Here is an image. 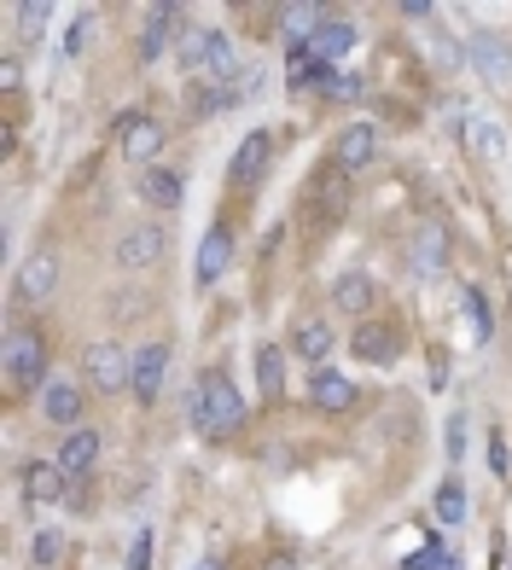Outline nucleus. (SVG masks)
Returning <instances> with one entry per match:
<instances>
[{
  "instance_id": "nucleus-32",
  "label": "nucleus",
  "mask_w": 512,
  "mask_h": 570,
  "mask_svg": "<svg viewBox=\"0 0 512 570\" xmlns=\"http://www.w3.org/2000/svg\"><path fill=\"white\" fill-rule=\"evenodd\" d=\"M466 315H472V326H477V338H490V308H483L477 285H466Z\"/></svg>"
},
{
  "instance_id": "nucleus-5",
  "label": "nucleus",
  "mask_w": 512,
  "mask_h": 570,
  "mask_svg": "<svg viewBox=\"0 0 512 570\" xmlns=\"http://www.w3.org/2000/svg\"><path fill=\"white\" fill-rule=\"evenodd\" d=\"M82 367H88V384L99 396H117V391H135V355H128L122 344H93L82 355Z\"/></svg>"
},
{
  "instance_id": "nucleus-7",
  "label": "nucleus",
  "mask_w": 512,
  "mask_h": 570,
  "mask_svg": "<svg viewBox=\"0 0 512 570\" xmlns=\"http://www.w3.org/2000/svg\"><path fill=\"white\" fill-rule=\"evenodd\" d=\"M344 210H349V175L332 164L309 180V227H332Z\"/></svg>"
},
{
  "instance_id": "nucleus-22",
  "label": "nucleus",
  "mask_w": 512,
  "mask_h": 570,
  "mask_svg": "<svg viewBox=\"0 0 512 570\" xmlns=\"http://www.w3.org/2000/svg\"><path fill=\"white\" fill-rule=\"evenodd\" d=\"M355 47V23L349 18H338V12H326V23L315 30V41H309V53L321 59V65H338L344 53Z\"/></svg>"
},
{
  "instance_id": "nucleus-36",
  "label": "nucleus",
  "mask_w": 512,
  "mask_h": 570,
  "mask_svg": "<svg viewBox=\"0 0 512 570\" xmlns=\"http://www.w3.org/2000/svg\"><path fill=\"white\" fill-rule=\"evenodd\" d=\"M402 18L407 23H425V18H437V7H431V0H402Z\"/></svg>"
},
{
  "instance_id": "nucleus-28",
  "label": "nucleus",
  "mask_w": 512,
  "mask_h": 570,
  "mask_svg": "<svg viewBox=\"0 0 512 570\" xmlns=\"http://www.w3.org/2000/svg\"><path fill=\"white\" fill-rule=\"evenodd\" d=\"M274 18L286 23V36H292V41H297V36H309V41H315V30L326 23V12L315 7V0H286V7H279Z\"/></svg>"
},
{
  "instance_id": "nucleus-33",
  "label": "nucleus",
  "mask_w": 512,
  "mask_h": 570,
  "mask_svg": "<svg viewBox=\"0 0 512 570\" xmlns=\"http://www.w3.org/2000/svg\"><path fill=\"white\" fill-rule=\"evenodd\" d=\"M18 18H23V30H30V36H41L47 18H53V7H47V0H30V7H18Z\"/></svg>"
},
{
  "instance_id": "nucleus-35",
  "label": "nucleus",
  "mask_w": 512,
  "mask_h": 570,
  "mask_svg": "<svg viewBox=\"0 0 512 570\" xmlns=\"http://www.w3.org/2000/svg\"><path fill=\"white\" fill-rule=\"evenodd\" d=\"M490 443H495V449H490V465H495V478H506V465H512V449H506V436L495 431Z\"/></svg>"
},
{
  "instance_id": "nucleus-15",
  "label": "nucleus",
  "mask_w": 512,
  "mask_h": 570,
  "mask_svg": "<svg viewBox=\"0 0 512 570\" xmlns=\"http://www.w3.org/2000/svg\"><path fill=\"white\" fill-rule=\"evenodd\" d=\"M82 407H88V396H82V384H70V379H53L41 391V413L53 425H65V431H76L82 425Z\"/></svg>"
},
{
  "instance_id": "nucleus-19",
  "label": "nucleus",
  "mask_w": 512,
  "mask_h": 570,
  "mask_svg": "<svg viewBox=\"0 0 512 570\" xmlns=\"http://www.w3.org/2000/svg\"><path fill=\"white\" fill-rule=\"evenodd\" d=\"M23 495L36 507H59L65 501V465L59 460H30L23 465Z\"/></svg>"
},
{
  "instance_id": "nucleus-23",
  "label": "nucleus",
  "mask_w": 512,
  "mask_h": 570,
  "mask_svg": "<svg viewBox=\"0 0 512 570\" xmlns=\"http://www.w3.org/2000/svg\"><path fill=\"white\" fill-rule=\"evenodd\" d=\"M227 256H234V233L227 227H210L198 245V285H216L227 274Z\"/></svg>"
},
{
  "instance_id": "nucleus-18",
  "label": "nucleus",
  "mask_w": 512,
  "mask_h": 570,
  "mask_svg": "<svg viewBox=\"0 0 512 570\" xmlns=\"http://www.w3.org/2000/svg\"><path fill=\"white\" fill-rule=\"evenodd\" d=\"M169 373V344H140L135 350V402H158Z\"/></svg>"
},
{
  "instance_id": "nucleus-26",
  "label": "nucleus",
  "mask_w": 512,
  "mask_h": 570,
  "mask_svg": "<svg viewBox=\"0 0 512 570\" xmlns=\"http://www.w3.org/2000/svg\"><path fill=\"white\" fill-rule=\"evenodd\" d=\"M286 344H263V350H256V391H263L268 402L279 396V391H286Z\"/></svg>"
},
{
  "instance_id": "nucleus-3",
  "label": "nucleus",
  "mask_w": 512,
  "mask_h": 570,
  "mask_svg": "<svg viewBox=\"0 0 512 570\" xmlns=\"http://www.w3.org/2000/svg\"><path fill=\"white\" fill-rule=\"evenodd\" d=\"M7 379L18 384V391H47V338L36 326H12L7 332Z\"/></svg>"
},
{
  "instance_id": "nucleus-10",
  "label": "nucleus",
  "mask_w": 512,
  "mask_h": 570,
  "mask_svg": "<svg viewBox=\"0 0 512 570\" xmlns=\"http://www.w3.org/2000/svg\"><path fill=\"white\" fill-rule=\"evenodd\" d=\"M373 158H378V128L373 122H349L344 135H338V146H332V164H338L349 180L362 175Z\"/></svg>"
},
{
  "instance_id": "nucleus-29",
  "label": "nucleus",
  "mask_w": 512,
  "mask_h": 570,
  "mask_svg": "<svg viewBox=\"0 0 512 570\" xmlns=\"http://www.w3.org/2000/svg\"><path fill=\"white\" fill-rule=\"evenodd\" d=\"M59 553H65V535H59V530H36V535H30V559H36L41 570L59 564Z\"/></svg>"
},
{
  "instance_id": "nucleus-2",
  "label": "nucleus",
  "mask_w": 512,
  "mask_h": 570,
  "mask_svg": "<svg viewBox=\"0 0 512 570\" xmlns=\"http://www.w3.org/2000/svg\"><path fill=\"white\" fill-rule=\"evenodd\" d=\"M175 65L187 76H198V82H227L234 76V41L221 30H210V23H187L175 36Z\"/></svg>"
},
{
  "instance_id": "nucleus-6",
  "label": "nucleus",
  "mask_w": 512,
  "mask_h": 570,
  "mask_svg": "<svg viewBox=\"0 0 512 570\" xmlns=\"http://www.w3.org/2000/svg\"><path fill=\"white\" fill-rule=\"evenodd\" d=\"M449 250H454L449 227L443 222H420L414 227V245H407V274H414V279H437L449 268Z\"/></svg>"
},
{
  "instance_id": "nucleus-1",
  "label": "nucleus",
  "mask_w": 512,
  "mask_h": 570,
  "mask_svg": "<svg viewBox=\"0 0 512 570\" xmlns=\"http://www.w3.org/2000/svg\"><path fill=\"white\" fill-rule=\"evenodd\" d=\"M187 420H193L204 436L239 431V425H245V396H239V384L227 379L221 367H210V373L193 384V396H187Z\"/></svg>"
},
{
  "instance_id": "nucleus-21",
  "label": "nucleus",
  "mask_w": 512,
  "mask_h": 570,
  "mask_svg": "<svg viewBox=\"0 0 512 570\" xmlns=\"http://www.w3.org/2000/svg\"><path fill=\"white\" fill-rule=\"evenodd\" d=\"M373 297H378V285H373V274H362V268H349V274L332 279V308H338V315H367Z\"/></svg>"
},
{
  "instance_id": "nucleus-12",
  "label": "nucleus",
  "mask_w": 512,
  "mask_h": 570,
  "mask_svg": "<svg viewBox=\"0 0 512 570\" xmlns=\"http://www.w3.org/2000/svg\"><path fill=\"white\" fill-rule=\"evenodd\" d=\"M158 151H164V128L151 122L146 111H128V117H122V158L151 169V158H158Z\"/></svg>"
},
{
  "instance_id": "nucleus-37",
  "label": "nucleus",
  "mask_w": 512,
  "mask_h": 570,
  "mask_svg": "<svg viewBox=\"0 0 512 570\" xmlns=\"http://www.w3.org/2000/svg\"><path fill=\"white\" fill-rule=\"evenodd\" d=\"M268 570H297V559H292V553H279V559H274Z\"/></svg>"
},
{
  "instance_id": "nucleus-16",
  "label": "nucleus",
  "mask_w": 512,
  "mask_h": 570,
  "mask_svg": "<svg viewBox=\"0 0 512 570\" xmlns=\"http://www.w3.org/2000/svg\"><path fill=\"white\" fill-rule=\"evenodd\" d=\"M53 460L65 465V478H88L93 465H99V431H93V425L65 431V443H59V454H53Z\"/></svg>"
},
{
  "instance_id": "nucleus-24",
  "label": "nucleus",
  "mask_w": 512,
  "mask_h": 570,
  "mask_svg": "<svg viewBox=\"0 0 512 570\" xmlns=\"http://www.w3.org/2000/svg\"><path fill=\"white\" fill-rule=\"evenodd\" d=\"M140 193H146L151 210H175V204H181V193H187V180L175 175V169H158V164H151V169L140 175Z\"/></svg>"
},
{
  "instance_id": "nucleus-9",
  "label": "nucleus",
  "mask_w": 512,
  "mask_h": 570,
  "mask_svg": "<svg viewBox=\"0 0 512 570\" xmlns=\"http://www.w3.org/2000/svg\"><path fill=\"white\" fill-rule=\"evenodd\" d=\"M164 256V227L158 222H135V227H122V239H117V268L128 274H140L151 268Z\"/></svg>"
},
{
  "instance_id": "nucleus-30",
  "label": "nucleus",
  "mask_w": 512,
  "mask_h": 570,
  "mask_svg": "<svg viewBox=\"0 0 512 570\" xmlns=\"http://www.w3.org/2000/svg\"><path fill=\"white\" fill-rule=\"evenodd\" d=\"M443 436H449V460H460V454H466V413H449V425H443Z\"/></svg>"
},
{
  "instance_id": "nucleus-13",
  "label": "nucleus",
  "mask_w": 512,
  "mask_h": 570,
  "mask_svg": "<svg viewBox=\"0 0 512 570\" xmlns=\"http://www.w3.org/2000/svg\"><path fill=\"white\" fill-rule=\"evenodd\" d=\"M53 285H59V256L53 250L23 256V268H18V297L23 303H47V297H53Z\"/></svg>"
},
{
  "instance_id": "nucleus-31",
  "label": "nucleus",
  "mask_w": 512,
  "mask_h": 570,
  "mask_svg": "<svg viewBox=\"0 0 512 570\" xmlns=\"http://www.w3.org/2000/svg\"><path fill=\"white\" fill-rule=\"evenodd\" d=\"M122 570H151V530H135V548H128Z\"/></svg>"
},
{
  "instance_id": "nucleus-8",
  "label": "nucleus",
  "mask_w": 512,
  "mask_h": 570,
  "mask_svg": "<svg viewBox=\"0 0 512 570\" xmlns=\"http://www.w3.org/2000/svg\"><path fill=\"white\" fill-rule=\"evenodd\" d=\"M349 350H355V361H367V367H396L402 361V332L384 326V321H362L355 338H349Z\"/></svg>"
},
{
  "instance_id": "nucleus-25",
  "label": "nucleus",
  "mask_w": 512,
  "mask_h": 570,
  "mask_svg": "<svg viewBox=\"0 0 512 570\" xmlns=\"http://www.w3.org/2000/svg\"><path fill=\"white\" fill-rule=\"evenodd\" d=\"M181 23H187V18H181V7H151V12H146L140 53H146V59H158V53H164V41H169V36H181Z\"/></svg>"
},
{
  "instance_id": "nucleus-20",
  "label": "nucleus",
  "mask_w": 512,
  "mask_h": 570,
  "mask_svg": "<svg viewBox=\"0 0 512 570\" xmlns=\"http://www.w3.org/2000/svg\"><path fill=\"white\" fill-rule=\"evenodd\" d=\"M355 379H344V373H332V367H321L315 379H309V402L321 407V413H349L355 407Z\"/></svg>"
},
{
  "instance_id": "nucleus-38",
  "label": "nucleus",
  "mask_w": 512,
  "mask_h": 570,
  "mask_svg": "<svg viewBox=\"0 0 512 570\" xmlns=\"http://www.w3.org/2000/svg\"><path fill=\"white\" fill-rule=\"evenodd\" d=\"M198 570H221V564H216V559H204V564H198Z\"/></svg>"
},
{
  "instance_id": "nucleus-34",
  "label": "nucleus",
  "mask_w": 512,
  "mask_h": 570,
  "mask_svg": "<svg viewBox=\"0 0 512 570\" xmlns=\"http://www.w3.org/2000/svg\"><path fill=\"white\" fill-rule=\"evenodd\" d=\"M88 36H93V12H82V18L70 23V36H65V53H82V47H88Z\"/></svg>"
},
{
  "instance_id": "nucleus-4",
  "label": "nucleus",
  "mask_w": 512,
  "mask_h": 570,
  "mask_svg": "<svg viewBox=\"0 0 512 570\" xmlns=\"http://www.w3.org/2000/svg\"><path fill=\"white\" fill-rule=\"evenodd\" d=\"M466 65H472L495 94H512V41H506V36H495V30H472V41H466Z\"/></svg>"
},
{
  "instance_id": "nucleus-27",
  "label": "nucleus",
  "mask_w": 512,
  "mask_h": 570,
  "mask_svg": "<svg viewBox=\"0 0 512 570\" xmlns=\"http://www.w3.org/2000/svg\"><path fill=\"white\" fill-rule=\"evenodd\" d=\"M431 507H437L443 524H466V512H472L466 478H443V483H437V495H431Z\"/></svg>"
},
{
  "instance_id": "nucleus-11",
  "label": "nucleus",
  "mask_w": 512,
  "mask_h": 570,
  "mask_svg": "<svg viewBox=\"0 0 512 570\" xmlns=\"http://www.w3.org/2000/svg\"><path fill=\"white\" fill-rule=\"evenodd\" d=\"M286 350H292V355H303V361H309V367L321 373V367H326V355L338 350V338H332V321H321V315H303V321L292 326Z\"/></svg>"
},
{
  "instance_id": "nucleus-17",
  "label": "nucleus",
  "mask_w": 512,
  "mask_h": 570,
  "mask_svg": "<svg viewBox=\"0 0 512 570\" xmlns=\"http://www.w3.org/2000/svg\"><path fill=\"white\" fill-rule=\"evenodd\" d=\"M460 135H466V146L477 151L483 164H501V158H506V128H501L490 111H466V122H460Z\"/></svg>"
},
{
  "instance_id": "nucleus-14",
  "label": "nucleus",
  "mask_w": 512,
  "mask_h": 570,
  "mask_svg": "<svg viewBox=\"0 0 512 570\" xmlns=\"http://www.w3.org/2000/svg\"><path fill=\"white\" fill-rule=\"evenodd\" d=\"M268 158H274V135H263V128H256V135L239 140L227 180H234V187H256V180H263V169H268Z\"/></svg>"
}]
</instances>
